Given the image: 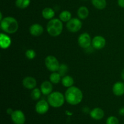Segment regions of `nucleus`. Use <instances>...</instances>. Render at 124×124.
I'll list each match as a JSON object with an SVG mask.
<instances>
[{
	"mask_svg": "<svg viewBox=\"0 0 124 124\" xmlns=\"http://www.w3.org/2000/svg\"><path fill=\"white\" fill-rule=\"evenodd\" d=\"M92 3L98 10L104 9L107 6L106 0H92Z\"/></svg>",
	"mask_w": 124,
	"mask_h": 124,
	"instance_id": "nucleus-20",
	"label": "nucleus"
},
{
	"mask_svg": "<svg viewBox=\"0 0 124 124\" xmlns=\"http://www.w3.org/2000/svg\"><path fill=\"white\" fill-rule=\"evenodd\" d=\"M61 83L65 87L69 88L70 87H72L74 84V79L71 76L69 75H65L62 78Z\"/></svg>",
	"mask_w": 124,
	"mask_h": 124,
	"instance_id": "nucleus-19",
	"label": "nucleus"
},
{
	"mask_svg": "<svg viewBox=\"0 0 124 124\" xmlns=\"http://www.w3.org/2000/svg\"><path fill=\"white\" fill-rule=\"evenodd\" d=\"M83 1H87V0H83Z\"/></svg>",
	"mask_w": 124,
	"mask_h": 124,
	"instance_id": "nucleus-33",
	"label": "nucleus"
},
{
	"mask_svg": "<svg viewBox=\"0 0 124 124\" xmlns=\"http://www.w3.org/2000/svg\"><path fill=\"white\" fill-rule=\"evenodd\" d=\"M82 26V22L79 19L76 18H71L66 24L67 29L71 33H76L79 31Z\"/></svg>",
	"mask_w": 124,
	"mask_h": 124,
	"instance_id": "nucleus-6",
	"label": "nucleus"
},
{
	"mask_svg": "<svg viewBox=\"0 0 124 124\" xmlns=\"http://www.w3.org/2000/svg\"><path fill=\"white\" fill-rule=\"evenodd\" d=\"M113 93L116 96H121L124 94V82H117L113 86Z\"/></svg>",
	"mask_w": 124,
	"mask_h": 124,
	"instance_id": "nucleus-14",
	"label": "nucleus"
},
{
	"mask_svg": "<svg viewBox=\"0 0 124 124\" xmlns=\"http://www.w3.org/2000/svg\"><path fill=\"white\" fill-rule=\"evenodd\" d=\"M49 105L48 101H46L45 100H41L36 103L35 105V110L37 113L39 115H44L48 111Z\"/></svg>",
	"mask_w": 124,
	"mask_h": 124,
	"instance_id": "nucleus-9",
	"label": "nucleus"
},
{
	"mask_svg": "<svg viewBox=\"0 0 124 124\" xmlns=\"http://www.w3.org/2000/svg\"><path fill=\"white\" fill-rule=\"evenodd\" d=\"M11 119L15 124H24L25 122V116L24 113L19 110L13 111L11 115Z\"/></svg>",
	"mask_w": 124,
	"mask_h": 124,
	"instance_id": "nucleus-8",
	"label": "nucleus"
},
{
	"mask_svg": "<svg viewBox=\"0 0 124 124\" xmlns=\"http://www.w3.org/2000/svg\"><path fill=\"white\" fill-rule=\"evenodd\" d=\"M45 65L49 71L52 72L57 71L59 69L60 64L55 56L52 55L47 56L45 59Z\"/></svg>",
	"mask_w": 124,
	"mask_h": 124,
	"instance_id": "nucleus-5",
	"label": "nucleus"
},
{
	"mask_svg": "<svg viewBox=\"0 0 124 124\" xmlns=\"http://www.w3.org/2000/svg\"><path fill=\"white\" fill-rule=\"evenodd\" d=\"M106 124H119L118 119L113 116H110L106 121Z\"/></svg>",
	"mask_w": 124,
	"mask_h": 124,
	"instance_id": "nucleus-27",
	"label": "nucleus"
},
{
	"mask_svg": "<svg viewBox=\"0 0 124 124\" xmlns=\"http://www.w3.org/2000/svg\"><path fill=\"white\" fill-rule=\"evenodd\" d=\"M82 111L84 113H90V109L88 108V107H84L82 108Z\"/></svg>",
	"mask_w": 124,
	"mask_h": 124,
	"instance_id": "nucleus-30",
	"label": "nucleus"
},
{
	"mask_svg": "<svg viewBox=\"0 0 124 124\" xmlns=\"http://www.w3.org/2000/svg\"><path fill=\"white\" fill-rule=\"evenodd\" d=\"M13 110H12V108H8L7 110V114H8V115H10V116H11V115L13 113Z\"/></svg>",
	"mask_w": 124,
	"mask_h": 124,
	"instance_id": "nucleus-31",
	"label": "nucleus"
},
{
	"mask_svg": "<svg viewBox=\"0 0 124 124\" xmlns=\"http://www.w3.org/2000/svg\"><path fill=\"white\" fill-rule=\"evenodd\" d=\"M30 0H16L15 5L18 8L24 9L30 5Z\"/></svg>",
	"mask_w": 124,
	"mask_h": 124,
	"instance_id": "nucleus-23",
	"label": "nucleus"
},
{
	"mask_svg": "<svg viewBox=\"0 0 124 124\" xmlns=\"http://www.w3.org/2000/svg\"><path fill=\"white\" fill-rule=\"evenodd\" d=\"M65 96L59 92H54L48 96L47 101L51 107L53 108H59L65 102Z\"/></svg>",
	"mask_w": 124,
	"mask_h": 124,
	"instance_id": "nucleus-4",
	"label": "nucleus"
},
{
	"mask_svg": "<svg viewBox=\"0 0 124 124\" xmlns=\"http://www.w3.org/2000/svg\"><path fill=\"white\" fill-rule=\"evenodd\" d=\"M61 76L58 72H52V73L50 75V81L52 84H57L61 81Z\"/></svg>",
	"mask_w": 124,
	"mask_h": 124,
	"instance_id": "nucleus-21",
	"label": "nucleus"
},
{
	"mask_svg": "<svg viewBox=\"0 0 124 124\" xmlns=\"http://www.w3.org/2000/svg\"><path fill=\"white\" fill-rule=\"evenodd\" d=\"M78 16L81 19H85L89 15V10L85 6H81L78 8L77 12Z\"/></svg>",
	"mask_w": 124,
	"mask_h": 124,
	"instance_id": "nucleus-18",
	"label": "nucleus"
},
{
	"mask_svg": "<svg viewBox=\"0 0 124 124\" xmlns=\"http://www.w3.org/2000/svg\"><path fill=\"white\" fill-rule=\"evenodd\" d=\"M106 44V40L102 36H96L92 39V45L93 48L101 50L104 48Z\"/></svg>",
	"mask_w": 124,
	"mask_h": 124,
	"instance_id": "nucleus-10",
	"label": "nucleus"
},
{
	"mask_svg": "<svg viewBox=\"0 0 124 124\" xmlns=\"http://www.w3.org/2000/svg\"><path fill=\"white\" fill-rule=\"evenodd\" d=\"M68 66L65 64H60L59 69H58V71L61 76H65V74L67 73L68 71Z\"/></svg>",
	"mask_w": 124,
	"mask_h": 124,
	"instance_id": "nucleus-25",
	"label": "nucleus"
},
{
	"mask_svg": "<svg viewBox=\"0 0 124 124\" xmlns=\"http://www.w3.org/2000/svg\"><path fill=\"white\" fill-rule=\"evenodd\" d=\"M30 33L32 36H39L42 35L44 32V28L39 24H33L30 27L29 29Z\"/></svg>",
	"mask_w": 124,
	"mask_h": 124,
	"instance_id": "nucleus-12",
	"label": "nucleus"
},
{
	"mask_svg": "<svg viewBox=\"0 0 124 124\" xmlns=\"http://www.w3.org/2000/svg\"><path fill=\"white\" fill-rule=\"evenodd\" d=\"M121 78H122V80L124 81V69L122 70V72H121Z\"/></svg>",
	"mask_w": 124,
	"mask_h": 124,
	"instance_id": "nucleus-32",
	"label": "nucleus"
},
{
	"mask_svg": "<svg viewBox=\"0 0 124 124\" xmlns=\"http://www.w3.org/2000/svg\"><path fill=\"white\" fill-rule=\"evenodd\" d=\"M54 11L53 8L50 7H46L44 8L42 11V16L44 19H53V17L54 16Z\"/></svg>",
	"mask_w": 124,
	"mask_h": 124,
	"instance_id": "nucleus-17",
	"label": "nucleus"
},
{
	"mask_svg": "<svg viewBox=\"0 0 124 124\" xmlns=\"http://www.w3.org/2000/svg\"><path fill=\"white\" fill-rule=\"evenodd\" d=\"M53 85L50 81H45L41 84L40 90L44 95H49L53 92Z\"/></svg>",
	"mask_w": 124,
	"mask_h": 124,
	"instance_id": "nucleus-11",
	"label": "nucleus"
},
{
	"mask_svg": "<svg viewBox=\"0 0 124 124\" xmlns=\"http://www.w3.org/2000/svg\"><path fill=\"white\" fill-rule=\"evenodd\" d=\"M0 44L1 47L2 49L8 48L11 45V39L7 35L4 33H1L0 35Z\"/></svg>",
	"mask_w": 124,
	"mask_h": 124,
	"instance_id": "nucleus-16",
	"label": "nucleus"
},
{
	"mask_svg": "<svg viewBox=\"0 0 124 124\" xmlns=\"http://www.w3.org/2000/svg\"><path fill=\"white\" fill-rule=\"evenodd\" d=\"M59 19L62 22L67 23L71 19V13L68 10H64L59 14Z\"/></svg>",
	"mask_w": 124,
	"mask_h": 124,
	"instance_id": "nucleus-22",
	"label": "nucleus"
},
{
	"mask_svg": "<svg viewBox=\"0 0 124 124\" xmlns=\"http://www.w3.org/2000/svg\"><path fill=\"white\" fill-rule=\"evenodd\" d=\"M117 4L119 7L124 8V0H117Z\"/></svg>",
	"mask_w": 124,
	"mask_h": 124,
	"instance_id": "nucleus-28",
	"label": "nucleus"
},
{
	"mask_svg": "<svg viewBox=\"0 0 124 124\" xmlns=\"http://www.w3.org/2000/svg\"><path fill=\"white\" fill-rule=\"evenodd\" d=\"M65 101L71 105L80 104L83 99V93L78 87L72 86L67 90L65 93Z\"/></svg>",
	"mask_w": 124,
	"mask_h": 124,
	"instance_id": "nucleus-1",
	"label": "nucleus"
},
{
	"mask_svg": "<svg viewBox=\"0 0 124 124\" xmlns=\"http://www.w3.org/2000/svg\"><path fill=\"white\" fill-rule=\"evenodd\" d=\"M36 81L31 76H27L23 79V85L27 89H33L36 86Z\"/></svg>",
	"mask_w": 124,
	"mask_h": 124,
	"instance_id": "nucleus-13",
	"label": "nucleus"
},
{
	"mask_svg": "<svg viewBox=\"0 0 124 124\" xmlns=\"http://www.w3.org/2000/svg\"><path fill=\"white\" fill-rule=\"evenodd\" d=\"M92 39L88 33H83L81 34L78 39V42L81 47L86 49L90 47L92 44Z\"/></svg>",
	"mask_w": 124,
	"mask_h": 124,
	"instance_id": "nucleus-7",
	"label": "nucleus"
},
{
	"mask_svg": "<svg viewBox=\"0 0 124 124\" xmlns=\"http://www.w3.org/2000/svg\"><path fill=\"white\" fill-rule=\"evenodd\" d=\"M25 56L29 59H33L36 57V52L32 49H29L25 52Z\"/></svg>",
	"mask_w": 124,
	"mask_h": 124,
	"instance_id": "nucleus-26",
	"label": "nucleus"
},
{
	"mask_svg": "<svg viewBox=\"0 0 124 124\" xmlns=\"http://www.w3.org/2000/svg\"><path fill=\"white\" fill-rule=\"evenodd\" d=\"M90 117L94 120H101L104 117V111L100 108H94L90 113Z\"/></svg>",
	"mask_w": 124,
	"mask_h": 124,
	"instance_id": "nucleus-15",
	"label": "nucleus"
},
{
	"mask_svg": "<svg viewBox=\"0 0 124 124\" xmlns=\"http://www.w3.org/2000/svg\"><path fill=\"white\" fill-rule=\"evenodd\" d=\"M19 25L16 19L12 16H7L1 21V28L8 34L15 33L18 30Z\"/></svg>",
	"mask_w": 124,
	"mask_h": 124,
	"instance_id": "nucleus-2",
	"label": "nucleus"
},
{
	"mask_svg": "<svg viewBox=\"0 0 124 124\" xmlns=\"http://www.w3.org/2000/svg\"><path fill=\"white\" fill-rule=\"evenodd\" d=\"M63 30L62 22L59 19L53 18L48 21L47 25V31L50 36L56 37L61 35Z\"/></svg>",
	"mask_w": 124,
	"mask_h": 124,
	"instance_id": "nucleus-3",
	"label": "nucleus"
},
{
	"mask_svg": "<svg viewBox=\"0 0 124 124\" xmlns=\"http://www.w3.org/2000/svg\"><path fill=\"white\" fill-rule=\"evenodd\" d=\"M41 94H42V92L41 90L37 88H33L31 92V98H32L33 100L37 101L41 98Z\"/></svg>",
	"mask_w": 124,
	"mask_h": 124,
	"instance_id": "nucleus-24",
	"label": "nucleus"
},
{
	"mask_svg": "<svg viewBox=\"0 0 124 124\" xmlns=\"http://www.w3.org/2000/svg\"><path fill=\"white\" fill-rule=\"evenodd\" d=\"M119 114L121 116H124V107H122L119 110Z\"/></svg>",
	"mask_w": 124,
	"mask_h": 124,
	"instance_id": "nucleus-29",
	"label": "nucleus"
}]
</instances>
